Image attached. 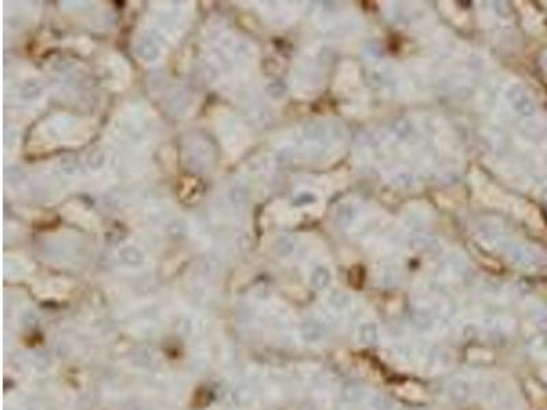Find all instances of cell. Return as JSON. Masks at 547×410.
Masks as SVG:
<instances>
[{
	"mask_svg": "<svg viewBox=\"0 0 547 410\" xmlns=\"http://www.w3.org/2000/svg\"><path fill=\"white\" fill-rule=\"evenodd\" d=\"M329 309L334 316H342L351 313L353 308V297L344 290H334L327 296Z\"/></svg>",
	"mask_w": 547,
	"mask_h": 410,
	"instance_id": "5",
	"label": "cell"
},
{
	"mask_svg": "<svg viewBox=\"0 0 547 410\" xmlns=\"http://www.w3.org/2000/svg\"><path fill=\"white\" fill-rule=\"evenodd\" d=\"M539 198L542 200V203H545L547 205V185L541 188V190H539Z\"/></svg>",
	"mask_w": 547,
	"mask_h": 410,
	"instance_id": "15",
	"label": "cell"
},
{
	"mask_svg": "<svg viewBox=\"0 0 547 410\" xmlns=\"http://www.w3.org/2000/svg\"><path fill=\"white\" fill-rule=\"evenodd\" d=\"M527 313L530 319L542 327H547V305L541 301H530L527 304Z\"/></svg>",
	"mask_w": 547,
	"mask_h": 410,
	"instance_id": "8",
	"label": "cell"
},
{
	"mask_svg": "<svg viewBox=\"0 0 547 410\" xmlns=\"http://www.w3.org/2000/svg\"><path fill=\"white\" fill-rule=\"evenodd\" d=\"M479 396L490 410H524L516 385L507 376L481 378Z\"/></svg>",
	"mask_w": 547,
	"mask_h": 410,
	"instance_id": "1",
	"label": "cell"
},
{
	"mask_svg": "<svg viewBox=\"0 0 547 410\" xmlns=\"http://www.w3.org/2000/svg\"><path fill=\"white\" fill-rule=\"evenodd\" d=\"M333 279V274L329 267L326 266H318L312 274H311V285L316 290H325L330 286Z\"/></svg>",
	"mask_w": 547,
	"mask_h": 410,
	"instance_id": "7",
	"label": "cell"
},
{
	"mask_svg": "<svg viewBox=\"0 0 547 410\" xmlns=\"http://www.w3.org/2000/svg\"><path fill=\"white\" fill-rule=\"evenodd\" d=\"M304 337L311 344H319L327 337V330L325 324L319 322H311L304 330Z\"/></svg>",
	"mask_w": 547,
	"mask_h": 410,
	"instance_id": "9",
	"label": "cell"
},
{
	"mask_svg": "<svg viewBox=\"0 0 547 410\" xmlns=\"http://www.w3.org/2000/svg\"><path fill=\"white\" fill-rule=\"evenodd\" d=\"M277 245H278V246H277L278 251H279L281 248L283 249V251H282V255H289V253L294 249V244H293V241H292L290 238H281V240L278 241Z\"/></svg>",
	"mask_w": 547,
	"mask_h": 410,
	"instance_id": "13",
	"label": "cell"
},
{
	"mask_svg": "<svg viewBox=\"0 0 547 410\" xmlns=\"http://www.w3.org/2000/svg\"><path fill=\"white\" fill-rule=\"evenodd\" d=\"M394 131H396V134H397L400 138H408V137L412 134L414 129H412V126H411L407 120H400V122L396 123Z\"/></svg>",
	"mask_w": 547,
	"mask_h": 410,
	"instance_id": "12",
	"label": "cell"
},
{
	"mask_svg": "<svg viewBox=\"0 0 547 410\" xmlns=\"http://www.w3.org/2000/svg\"><path fill=\"white\" fill-rule=\"evenodd\" d=\"M530 352L541 360H547V335H539L534 338L530 344Z\"/></svg>",
	"mask_w": 547,
	"mask_h": 410,
	"instance_id": "10",
	"label": "cell"
},
{
	"mask_svg": "<svg viewBox=\"0 0 547 410\" xmlns=\"http://www.w3.org/2000/svg\"><path fill=\"white\" fill-rule=\"evenodd\" d=\"M481 378L475 376H457L449 386V396L456 402H468L479 396Z\"/></svg>",
	"mask_w": 547,
	"mask_h": 410,
	"instance_id": "4",
	"label": "cell"
},
{
	"mask_svg": "<svg viewBox=\"0 0 547 410\" xmlns=\"http://www.w3.org/2000/svg\"><path fill=\"white\" fill-rule=\"evenodd\" d=\"M511 260L527 271L541 270L546 264V256L535 246H513L509 252Z\"/></svg>",
	"mask_w": 547,
	"mask_h": 410,
	"instance_id": "2",
	"label": "cell"
},
{
	"mask_svg": "<svg viewBox=\"0 0 547 410\" xmlns=\"http://www.w3.org/2000/svg\"><path fill=\"white\" fill-rule=\"evenodd\" d=\"M541 375H542V379L547 383V368H545V370L541 372Z\"/></svg>",
	"mask_w": 547,
	"mask_h": 410,
	"instance_id": "16",
	"label": "cell"
},
{
	"mask_svg": "<svg viewBox=\"0 0 547 410\" xmlns=\"http://www.w3.org/2000/svg\"><path fill=\"white\" fill-rule=\"evenodd\" d=\"M544 64H545V67L547 68V52L546 55H545V57H544Z\"/></svg>",
	"mask_w": 547,
	"mask_h": 410,
	"instance_id": "17",
	"label": "cell"
},
{
	"mask_svg": "<svg viewBox=\"0 0 547 410\" xmlns=\"http://www.w3.org/2000/svg\"><path fill=\"white\" fill-rule=\"evenodd\" d=\"M507 100L509 101L512 110L524 118H531L537 112V105L529 92L520 84H513L507 89Z\"/></svg>",
	"mask_w": 547,
	"mask_h": 410,
	"instance_id": "3",
	"label": "cell"
},
{
	"mask_svg": "<svg viewBox=\"0 0 547 410\" xmlns=\"http://www.w3.org/2000/svg\"><path fill=\"white\" fill-rule=\"evenodd\" d=\"M356 342L361 346H372L379 342L381 330L379 326L372 320H364L357 324L355 331Z\"/></svg>",
	"mask_w": 547,
	"mask_h": 410,
	"instance_id": "6",
	"label": "cell"
},
{
	"mask_svg": "<svg viewBox=\"0 0 547 410\" xmlns=\"http://www.w3.org/2000/svg\"><path fill=\"white\" fill-rule=\"evenodd\" d=\"M138 53L141 57L147 59L148 62H152L153 59H156L159 56V48L153 41L144 40V41H141V44L138 47Z\"/></svg>",
	"mask_w": 547,
	"mask_h": 410,
	"instance_id": "11",
	"label": "cell"
},
{
	"mask_svg": "<svg viewBox=\"0 0 547 410\" xmlns=\"http://www.w3.org/2000/svg\"><path fill=\"white\" fill-rule=\"evenodd\" d=\"M340 216H341V223H342V222H344V223H345V222L351 223V222L353 220V218H355V211H353L352 207H345V208L341 211Z\"/></svg>",
	"mask_w": 547,
	"mask_h": 410,
	"instance_id": "14",
	"label": "cell"
},
{
	"mask_svg": "<svg viewBox=\"0 0 547 410\" xmlns=\"http://www.w3.org/2000/svg\"><path fill=\"white\" fill-rule=\"evenodd\" d=\"M545 164H546V167H547V153H546V156H545Z\"/></svg>",
	"mask_w": 547,
	"mask_h": 410,
	"instance_id": "18",
	"label": "cell"
}]
</instances>
